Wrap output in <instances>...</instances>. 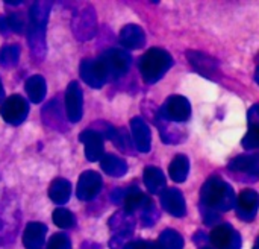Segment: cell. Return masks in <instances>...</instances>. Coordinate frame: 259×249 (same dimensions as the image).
Wrapping results in <instances>:
<instances>
[{"mask_svg": "<svg viewBox=\"0 0 259 249\" xmlns=\"http://www.w3.org/2000/svg\"><path fill=\"white\" fill-rule=\"evenodd\" d=\"M229 169L232 172L247 173L259 178V154H247L234 158L229 163Z\"/></svg>", "mask_w": 259, "mask_h": 249, "instance_id": "20", "label": "cell"}, {"mask_svg": "<svg viewBox=\"0 0 259 249\" xmlns=\"http://www.w3.org/2000/svg\"><path fill=\"white\" fill-rule=\"evenodd\" d=\"M161 117L167 122H176V123H182L187 122L191 116V105L188 102L187 97L175 94L170 96L164 106L161 108Z\"/></svg>", "mask_w": 259, "mask_h": 249, "instance_id": "7", "label": "cell"}, {"mask_svg": "<svg viewBox=\"0 0 259 249\" xmlns=\"http://www.w3.org/2000/svg\"><path fill=\"white\" fill-rule=\"evenodd\" d=\"M27 113H29V105L26 99L20 94L9 96L0 106L2 119L12 126L23 123L27 117Z\"/></svg>", "mask_w": 259, "mask_h": 249, "instance_id": "6", "label": "cell"}, {"mask_svg": "<svg viewBox=\"0 0 259 249\" xmlns=\"http://www.w3.org/2000/svg\"><path fill=\"white\" fill-rule=\"evenodd\" d=\"M6 23H8V29L9 32H15L20 33L24 27V20L21 18L20 14H11L6 17Z\"/></svg>", "mask_w": 259, "mask_h": 249, "instance_id": "33", "label": "cell"}, {"mask_svg": "<svg viewBox=\"0 0 259 249\" xmlns=\"http://www.w3.org/2000/svg\"><path fill=\"white\" fill-rule=\"evenodd\" d=\"M49 196L50 199L58 204V205H62L65 204L70 196H71V184L64 180V178H56L52 184H50V189H49Z\"/></svg>", "mask_w": 259, "mask_h": 249, "instance_id": "24", "label": "cell"}, {"mask_svg": "<svg viewBox=\"0 0 259 249\" xmlns=\"http://www.w3.org/2000/svg\"><path fill=\"white\" fill-rule=\"evenodd\" d=\"M209 240L217 249H241V237L229 224L217 225L211 231Z\"/></svg>", "mask_w": 259, "mask_h": 249, "instance_id": "9", "label": "cell"}, {"mask_svg": "<svg viewBox=\"0 0 259 249\" xmlns=\"http://www.w3.org/2000/svg\"><path fill=\"white\" fill-rule=\"evenodd\" d=\"M235 205H237V215H238L240 219L252 221L258 213L259 195L252 189H246L237 198Z\"/></svg>", "mask_w": 259, "mask_h": 249, "instance_id": "14", "label": "cell"}, {"mask_svg": "<svg viewBox=\"0 0 259 249\" xmlns=\"http://www.w3.org/2000/svg\"><path fill=\"white\" fill-rule=\"evenodd\" d=\"M123 249H158L155 243L146 242V240H138V242H131Z\"/></svg>", "mask_w": 259, "mask_h": 249, "instance_id": "35", "label": "cell"}, {"mask_svg": "<svg viewBox=\"0 0 259 249\" xmlns=\"http://www.w3.org/2000/svg\"><path fill=\"white\" fill-rule=\"evenodd\" d=\"M200 198H202V208L215 213L229 211L237 204L234 189L219 176H212L203 184Z\"/></svg>", "mask_w": 259, "mask_h": 249, "instance_id": "1", "label": "cell"}, {"mask_svg": "<svg viewBox=\"0 0 259 249\" xmlns=\"http://www.w3.org/2000/svg\"><path fill=\"white\" fill-rule=\"evenodd\" d=\"M100 167L105 173H108L109 176L114 178H121L123 175H126L127 172V164L124 160H121L117 155H103V158L100 160Z\"/></svg>", "mask_w": 259, "mask_h": 249, "instance_id": "23", "label": "cell"}, {"mask_svg": "<svg viewBox=\"0 0 259 249\" xmlns=\"http://www.w3.org/2000/svg\"><path fill=\"white\" fill-rule=\"evenodd\" d=\"M0 32H2L3 35H6V33L9 32L8 23H6V17H5V15H0Z\"/></svg>", "mask_w": 259, "mask_h": 249, "instance_id": "36", "label": "cell"}, {"mask_svg": "<svg viewBox=\"0 0 259 249\" xmlns=\"http://www.w3.org/2000/svg\"><path fill=\"white\" fill-rule=\"evenodd\" d=\"M187 56L193 68L205 78H211L219 67V62L212 56L205 55L202 52H188Z\"/></svg>", "mask_w": 259, "mask_h": 249, "instance_id": "18", "label": "cell"}, {"mask_svg": "<svg viewBox=\"0 0 259 249\" xmlns=\"http://www.w3.org/2000/svg\"><path fill=\"white\" fill-rule=\"evenodd\" d=\"M156 219H158V211H156L153 202L149 199L147 204H146V205L143 207V210H141V221H143V224H144L146 227H152V225L156 222Z\"/></svg>", "mask_w": 259, "mask_h": 249, "instance_id": "30", "label": "cell"}, {"mask_svg": "<svg viewBox=\"0 0 259 249\" xmlns=\"http://www.w3.org/2000/svg\"><path fill=\"white\" fill-rule=\"evenodd\" d=\"M255 79H256V82H258V85H259V67L256 68V73H255Z\"/></svg>", "mask_w": 259, "mask_h": 249, "instance_id": "40", "label": "cell"}, {"mask_svg": "<svg viewBox=\"0 0 259 249\" xmlns=\"http://www.w3.org/2000/svg\"><path fill=\"white\" fill-rule=\"evenodd\" d=\"M184 239L175 230H164L158 240V249H182Z\"/></svg>", "mask_w": 259, "mask_h": 249, "instance_id": "27", "label": "cell"}, {"mask_svg": "<svg viewBox=\"0 0 259 249\" xmlns=\"http://www.w3.org/2000/svg\"><path fill=\"white\" fill-rule=\"evenodd\" d=\"M82 90L80 85L73 81L68 84L67 91H65V110H67V117L71 123H76L82 119Z\"/></svg>", "mask_w": 259, "mask_h": 249, "instance_id": "13", "label": "cell"}, {"mask_svg": "<svg viewBox=\"0 0 259 249\" xmlns=\"http://www.w3.org/2000/svg\"><path fill=\"white\" fill-rule=\"evenodd\" d=\"M171 64L173 58L167 50L153 47L140 59V72L147 84H155L170 70Z\"/></svg>", "mask_w": 259, "mask_h": 249, "instance_id": "3", "label": "cell"}, {"mask_svg": "<svg viewBox=\"0 0 259 249\" xmlns=\"http://www.w3.org/2000/svg\"><path fill=\"white\" fill-rule=\"evenodd\" d=\"M80 78L93 88H102L108 82V76L102 61L97 59H83L80 62Z\"/></svg>", "mask_w": 259, "mask_h": 249, "instance_id": "10", "label": "cell"}, {"mask_svg": "<svg viewBox=\"0 0 259 249\" xmlns=\"http://www.w3.org/2000/svg\"><path fill=\"white\" fill-rule=\"evenodd\" d=\"M161 205L175 218H182L187 213L184 195L178 189H165L161 195Z\"/></svg>", "mask_w": 259, "mask_h": 249, "instance_id": "15", "label": "cell"}, {"mask_svg": "<svg viewBox=\"0 0 259 249\" xmlns=\"http://www.w3.org/2000/svg\"><path fill=\"white\" fill-rule=\"evenodd\" d=\"M52 219H53V222H55L56 227L64 228V230L71 228V227H74V224H76V219H74L73 213H71L70 210H67V208H61V207L56 208V210L53 211Z\"/></svg>", "mask_w": 259, "mask_h": 249, "instance_id": "29", "label": "cell"}, {"mask_svg": "<svg viewBox=\"0 0 259 249\" xmlns=\"http://www.w3.org/2000/svg\"><path fill=\"white\" fill-rule=\"evenodd\" d=\"M120 43L123 47L129 50L141 49L146 44V33L137 24H127L120 32Z\"/></svg>", "mask_w": 259, "mask_h": 249, "instance_id": "19", "label": "cell"}, {"mask_svg": "<svg viewBox=\"0 0 259 249\" xmlns=\"http://www.w3.org/2000/svg\"><path fill=\"white\" fill-rule=\"evenodd\" d=\"M143 180H144L147 190L152 195H162V192L165 190V176L162 170L158 167H153V166L146 167L143 173Z\"/></svg>", "mask_w": 259, "mask_h": 249, "instance_id": "21", "label": "cell"}, {"mask_svg": "<svg viewBox=\"0 0 259 249\" xmlns=\"http://www.w3.org/2000/svg\"><path fill=\"white\" fill-rule=\"evenodd\" d=\"M131 131H132V140L135 148L140 152L147 154L152 146V135L147 123L141 117H134L131 120Z\"/></svg>", "mask_w": 259, "mask_h": 249, "instance_id": "16", "label": "cell"}, {"mask_svg": "<svg viewBox=\"0 0 259 249\" xmlns=\"http://www.w3.org/2000/svg\"><path fill=\"white\" fill-rule=\"evenodd\" d=\"M80 249H102L100 248V245H97V243H93V242H85Z\"/></svg>", "mask_w": 259, "mask_h": 249, "instance_id": "37", "label": "cell"}, {"mask_svg": "<svg viewBox=\"0 0 259 249\" xmlns=\"http://www.w3.org/2000/svg\"><path fill=\"white\" fill-rule=\"evenodd\" d=\"M3 96H5V90H3V84L0 81V102L3 100Z\"/></svg>", "mask_w": 259, "mask_h": 249, "instance_id": "38", "label": "cell"}, {"mask_svg": "<svg viewBox=\"0 0 259 249\" xmlns=\"http://www.w3.org/2000/svg\"><path fill=\"white\" fill-rule=\"evenodd\" d=\"M247 122L250 128H259V103L253 105L247 113Z\"/></svg>", "mask_w": 259, "mask_h": 249, "instance_id": "34", "label": "cell"}, {"mask_svg": "<svg viewBox=\"0 0 259 249\" xmlns=\"http://www.w3.org/2000/svg\"><path fill=\"white\" fill-rule=\"evenodd\" d=\"M103 181L102 176L94 172V170H85L77 181V189H76V195L80 201H91L94 199L100 190H102Z\"/></svg>", "mask_w": 259, "mask_h": 249, "instance_id": "11", "label": "cell"}, {"mask_svg": "<svg viewBox=\"0 0 259 249\" xmlns=\"http://www.w3.org/2000/svg\"><path fill=\"white\" fill-rule=\"evenodd\" d=\"M47 249H71V240L67 234L62 233L53 234L47 243Z\"/></svg>", "mask_w": 259, "mask_h": 249, "instance_id": "31", "label": "cell"}, {"mask_svg": "<svg viewBox=\"0 0 259 249\" xmlns=\"http://www.w3.org/2000/svg\"><path fill=\"white\" fill-rule=\"evenodd\" d=\"M188 172H190V161L185 155L179 154L173 158L170 167H168V173H170V178L175 181V183H184L188 176Z\"/></svg>", "mask_w": 259, "mask_h": 249, "instance_id": "26", "label": "cell"}, {"mask_svg": "<svg viewBox=\"0 0 259 249\" xmlns=\"http://www.w3.org/2000/svg\"><path fill=\"white\" fill-rule=\"evenodd\" d=\"M253 249H259V237H258V239H256L255 245H253Z\"/></svg>", "mask_w": 259, "mask_h": 249, "instance_id": "41", "label": "cell"}, {"mask_svg": "<svg viewBox=\"0 0 259 249\" xmlns=\"http://www.w3.org/2000/svg\"><path fill=\"white\" fill-rule=\"evenodd\" d=\"M6 5H12V6H15V5H20L21 2H5Z\"/></svg>", "mask_w": 259, "mask_h": 249, "instance_id": "39", "label": "cell"}, {"mask_svg": "<svg viewBox=\"0 0 259 249\" xmlns=\"http://www.w3.org/2000/svg\"><path fill=\"white\" fill-rule=\"evenodd\" d=\"M73 32L80 41H87L94 37L97 21H96V12L91 6H87L80 9L74 17H73Z\"/></svg>", "mask_w": 259, "mask_h": 249, "instance_id": "8", "label": "cell"}, {"mask_svg": "<svg viewBox=\"0 0 259 249\" xmlns=\"http://www.w3.org/2000/svg\"><path fill=\"white\" fill-rule=\"evenodd\" d=\"M47 227L41 222H29L23 233V245L26 249H41L46 242Z\"/></svg>", "mask_w": 259, "mask_h": 249, "instance_id": "17", "label": "cell"}, {"mask_svg": "<svg viewBox=\"0 0 259 249\" xmlns=\"http://www.w3.org/2000/svg\"><path fill=\"white\" fill-rule=\"evenodd\" d=\"M26 93L33 103H41L46 97V79L41 75H33L26 81Z\"/></svg>", "mask_w": 259, "mask_h": 249, "instance_id": "25", "label": "cell"}, {"mask_svg": "<svg viewBox=\"0 0 259 249\" xmlns=\"http://www.w3.org/2000/svg\"><path fill=\"white\" fill-rule=\"evenodd\" d=\"M149 198L137 187H131L129 190H124V195H123V207H124V211L127 215H132L135 211H141L143 207L147 204Z\"/></svg>", "mask_w": 259, "mask_h": 249, "instance_id": "22", "label": "cell"}, {"mask_svg": "<svg viewBox=\"0 0 259 249\" xmlns=\"http://www.w3.org/2000/svg\"><path fill=\"white\" fill-rule=\"evenodd\" d=\"M202 249H211V248H202Z\"/></svg>", "mask_w": 259, "mask_h": 249, "instance_id": "42", "label": "cell"}, {"mask_svg": "<svg viewBox=\"0 0 259 249\" xmlns=\"http://www.w3.org/2000/svg\"><path fill=\"white\" fill-rule=\"evenodd\" d=\"M20 58V46L17 44H6L0 49V65L3 67H14Z\"/></svg>", "mask_w": 259, "mask_h": 249, "instance_id": "28", "label": "cell"}, {"mask_svg": "<svg viewBox=\"0 0 259 249\" xmlns=\"http://www.w3.org/2000/svg\"><path fill=\"white\" fill-rule=\"evenodd\" d=\"M109 228L114 233L112 240L109 243L111 249H123L127 245V240L134 233V219L126 211H118L111 218Z\"/></svg>", "mask_w": 259, "mask_h": 249, "instance_id": "5", "label": "cell"}, {"mask_svg": "<svg viewBox=\"0 0 259 249\" xmlns=\"http://www.w3.org/2000/svg\"><path fill=\"white\" fill-rule=\"evenodd\" d=\"M79 140L85 146V157L88 161H99L103 158V134H100L96 129H85L80 132Z\"/></svg>", "mask_w": 259, "mask_h": 249, "instance_id": "12", "label": "cell"}, {"mask_svg": "<svg viewBox=\"0 0 259 249\" xmlns=\"http://www.w3.org/2000/svg\"><path fill=\"white\" fill-rule=\"evenodd\" d=\"M50 12V3L49 2H35L29 11V46L32 50V55L38 59H41L46 53V24Z\"/></svg>", "mask_w": 259, "mask_h": 249, "instance_id": "2", "label": "cell"}, {"mask_svg": "<svg viewBox=\"0 0 259 249\" xmlns=\"http://www.w3.org/2000/svg\"><path fill=\"white\" fill-rule=\"evenodd\" d=\"M241 145L244 149H259V128H250Z\"/></svg>", "mask_w": 259, "mask_h": 249, "instance_id": "32", "label": "cell"}, {"mask_svg": "<svg viewBox=\"0 0 259 249\" xmlns=\"http://www.w3.org/2000/svg\"><path fill=\"white\" fill-rule=\"evenodd\" d=\"M99 59L102 61L108 81L112 79H118L121 78L131 67V55L126 50L121 49H111L108 52H105L102 56H99Z\"/></svg>", "mask_w": 259, "mask_h": 249, "instance_id": "4", "label": "cell"}]
</instances>
